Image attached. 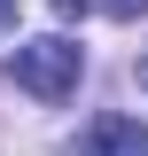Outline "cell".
I'll use <instances>...</instances> for the list:
<instances>
[{"label":"cell","instance_id":"obj_1","mask_svg":"<svg viewBox=\"0 0 148 156\" xmlns=\"http://www.w3.org/2000/svg\"><path fill=\"white\" fill-rule=\"evenodd\" d=\"M78 78H86V47H78V39L47 31V39H23L16 47V86L31 101H70Z\"/></svg>","mask_w":148,"mask_h":156},{"label":"cell","instance_id":"obj_6","mask_svg":"<svg viewBox=\"0 0 148 156\" xmlns=\"http://www.w3.org/2000/svg\"><path fill=\"white\" fill-rule=\"evenodd\" d=\"M140 156H148V148H140Z\"/></svg>","mask_w":148,"mask_h":156},{"label":"cell","instance_id":"obj_5","mask_svg":"<svg viewBox=\"0 0 148 156\" xmlns=\"http://www.w3.org/2000/svg\"><path fill=\"white\" fill-rule=\"evenodd\" d=\"M8 16H16V0H0V23H8Z\"/></svg>","mask_w":148,"mask_h":156},{"label":"cell","instance_id":"obj_2","mask_svg":"<svg viewBox=\"0 0 148 156\" xmlns=\"http://www.w3.org/2000/svg\"><path fill=\"white\" fill-rule=\"evenodd\" d=\"M140 148H148V133L132 117H93L86 133L70 140V156H140Z\"/></svg>","mask_w":148,"mask_h":156},{"label":"cell","instance_id":"obj_3","mask_svg":"<svg viewBox=\"0 0 148 156\" xmlns=\"http://www.w3.org/2000/svg\"><path fill=\"white\" fill-rule=\"evenodd\" d=\"M101 8H109V16H140L148 0H101Z\"/></svg>","mask_w":148,"mask_h":156},{"label":"cell","instance_id":"obj_4","mask_svg":"<svg viewBox=\"0 0 148 156\" xmlns=\"http://www.w3.org/2000/svg\"><path fill=\"white\" fill-rule=\"evenodd\" d=\"M55 8H62V16H78V8H93V0H55Z\"/></svg>","mask_w":148,"mask_h":156}]
</instances>
